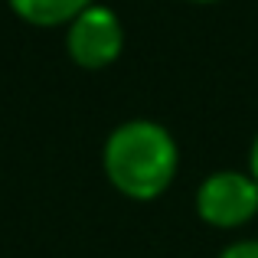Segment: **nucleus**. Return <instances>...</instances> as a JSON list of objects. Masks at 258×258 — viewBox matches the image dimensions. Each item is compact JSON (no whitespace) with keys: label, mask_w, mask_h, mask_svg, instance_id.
I'll use <instances>...</instances> for the list:
<instances>
[{"label":"nucleus","mask_w":258,"mask_h":258,"mask_svg":"<svg viewBox=\"0 0 258 258\" xmlns=\"http://www.w3.org/2000/svg\"><path fill=\"white\" fill-rule=\"evenodd\" d=\"M7 4L23 23L49 30V26H69L95 0H7Z\"/></svg>","instance_id":"4"},{"label":"nucleus","mask_w":258,"mask_h":258,"mask_svg":"<svg viewBox=\"0 0 258 258\" xmlns=\"http://www.w3.org/2000/svg\"><path fill=\"white\" fill-rule=\"evenodd\" d=\"M124 49V26L111 7L92 4L66 30V52L82 69H105Z\"/></svg>","instance_id":"3"},{"label":"nucleus","mask_w":258,"mask_h":258,"mask_svg":"<svg viewBox=\"0 0 258 258\" xmlns=\"http://www.w3.org/2000/svg\"><path fill=\"white\" fill-rule=\"evenodd\" d=\"M248 173H252L255 183H258V134H255V141H252V151H248Z\"/></svg>","instance_id":"6"},{"label":"nucleus","mask_w":258,"mask_h":258,"mask_svg":"<svg viewBox=\"0 0 258 258\" xmlns=\"http://www.w3.org/2000/svg\"><path fill=\"white\" fill-rule=\"evenodd\" d=\"M105 176L127 200H157L167 193L180 170V147L164 124L147 118H134L118 124L101 151Z\"/></svg>","instance_id":"1"},{"label":"nucleus","mask_w":258,"mask_h":258,"mask_svg":"<svg viewBox=\"0 0 258 258\" xmlns=\"http://www.w3.org/2000/svg\"><path fill=\"white\" fill-rule=\"evenodd\" d=\"M189 4H216V0H189Z\"/></svg>","instance_id":"7"},{"label":"nucleus","mask_w":258,"mask_h":258,"mask_svg":"<svg viewBox=\"0 0 258 258\" xmlns=\"http://www.w3.org/2000/svg\"><path fill=\"white\" fill-rule=\"evenodd\" d=\"M196 213L216 229H239L258 216V183L252 173L216 170L196 189Z\"/></svg>","instance_id":"2"},{"label":"nucleus","mask_w":258,"mask_h":258,"mask_svg":"<svg viewBox=\"0 0 258 258\" xmlns=\"http://www.w3.org/2000/svg\"><path fill=\"white\" fill-rule=\"evenodd\" d=\"M219 258H258V239H239L232 245H226Z\"/></svg>","instance_id":"5"}]
</instances>
